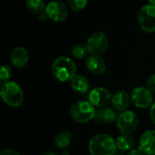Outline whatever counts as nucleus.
<instances>
[{
  "label": "nucleus",
  "mask_w": 155,
  "mask_h": 155,
  "mask_svg": "<svg viewBox=\"0 0 155 155\" xmlns=\"http://www.w3.org/2000/svg\"><path fill=\"white\" fill-rule=\"evenodd\" d=\"M52 73L59 82H71L76 75V66L71 58L59 56L53 62Z\"/></svg>",
  "instance_id": "obj_1"
},
{
  "label": "nucleus",
  "mask_w": 155,
  "mask_h": 155,
  "mask_svg": "<svg viewBox=\"0 0 155 155\" xmlns=\"http://www.w3.org/2000/svg\"><path fill=\"white\" fill-rule=\"evenodd\" d=\"M88 149L91 155H114L117 147L112 136L106 134H99L90 140Z\"/></svg>",
  "instance_id": "obj_2"
},
{
  "label": "nucleus",
  "mask_w": 155,
  "mask_h": 155,
  "mask_svg": "<svg viewBox=\"0 0 155 155\" xmlns=\"http://www.w3.org/2000/svg\"><path fill=\"white\" fill-rule=\"evenodd\" d=\"M0 94L4 103L11 107H18L24 102V92L15 82L9 81L3 84Z\"/></svg>",
  "instance_id": "obj_3"
},
{
  "label": "nucleus",
  "mask_w": 155,
  "mask_h": 155,
  "mask_svg": "<svg viewBox=\"0 0 155 155\" xmlns=\"http://www.w3.org/2000/svg\"><path fill=\"white\" fill-rule=\"evenodd\" d=\"M94 106L89 101H77L70 108V115L79 124H87L94 118Z\"/></svg>",
  "instance_id": "obj_4"
},
{
  "label": "nucleus",
  "mask_w": 155,
  "mask_h": 155,
  "mask_svg": "<svg viewBox=\"0 0 155 155\" xmlns=\"http://www.w3.org/2000/svg\"><path fill=\"white\" fill-rule=\"evenodd\" d=\"M117 127L122 134H131L136 131L139 125V118L137 114L130 110H125L118 114L116 121Z\"/></svg>",
  "instance_id": "obj_5"
},
{
  "label": "nucleus",
  "mask_w": 155,
  "mask_h": 155,
  "mask_svg": "<svg viewBox=\"0 0 155 155\" xmlns=\"http://www.w3.org/2000/svg\"><path fill=\"white\" fill-rule=\"evenodd\" d=\"M110 40L105 33H94L87 40L86 46L91 55H100L104 54L109 47Z\"/></svg>",
  "instance_id": "obj_6"
},
{
  "label": "nucleus",
  "mask_w": 155,
  "mask_h": 155,
  "mask_svg": "<svg viewBox=\"0 0 155 155\" xmlns=\"http://www.w3.org/2000/svg\"><path fill=\"white\" fill-rule=\"evenodd\" d=\"M138 23L144 32H155V5L149 4L141 8L138 14Z\"/></svg>",
  "instance_id": "obj_7"
},
{
  "label": "nucleus",
  "mask_w": 155,
  "mask_h": 155,
  "mask_svg": "<svg viewBox=\"0 0 155 155\" xmlns=\"http://www.w3.org/2000/svg\"><path fill=\"white\" fill-rule=\"evenodd\" d=\"M131 101L136 107L141 109L151 107L153 102V93L146 87H136L131 93Z\"/></svg>",
  "instance_id": "obj_8"
},
{
  "label": "nucleus",
  "mask_w": 155,
  "mask_h": 155,
  "mask_svg": "<svg viewBox=\"0 0 155 155\" xmlns=\"http://www.w3.org/2000/svg\"><path fill=\"white\" fill-rule=\"evenodd\" d=\"M48 18L54 22H63L68 16V9L63 2L51 1L45 9Z\"/></svg>",
  "instance_id": "obj_9"
},
{
  "label": "nucleus",
  "mask_w": 155,
  "mask_h": 155,
  "mask_svg": "<svg viewBox=\"0 0 155 155\" xmlns=\"http://www.w3.org/2000/svg\"><path fill=\"white\" fill-rule=\"evenodd\" d=\"M112 99V94L108 89L104 87H96L93 89L88 94L89 102L98 108L105 107Z\"/></svg>",
  "instance_id": "obj_10"
},
{
  "label": "nucleus",
  "mask_w": 155,
  "mask_h": 155,
  "mask_svg": "<svg viewBox=\"0 0 155 155\" xmlns=\"http://www.w3.org/2000/svg\"><path fill=\"white\" fill-rule=\"evenodd\" d=\"M139 148L147 155H155V130H148L143 134Z\"/></svg>",
  "instance_id": "obj_11"
},
{
  "label": "nucleus",
  "mask_w": 155,
  "mask_h": 155,
  "mask_svg": "<svg viewBox=\"0 0 155 155\" xmlns=\"http://www.w3.org/2000/svg\"><path fill=\"white\" fill-rule=\"evenodd\" d=\"M130 101H131V96L124 90L116 91L112 95V99H111V103L113 104L114 109L119 112L125 111L130 104Z\"/></svg>",
  "instance_id": "obj_12"
},
{
  "label": "nucleus",
  "mask_w": 155,
  "mask_h": 155,
  "mask_svg": "<svg viewBox=\"0 0 155 155\" xmlns=\"http://www.w3.org/2000/svg\"><path fill=\"white\" fill-rule=\"evenodd\" d=\"M118 114L115 109L110 107H102L96 110L94 120L100 124H113L117 121Z\"/></svg>",
  "instance_id": "obj_13"
},
{
  "label": "nucleus",
  "mask_w": 155,
  "mask_h": 155,
  "mask_svg": "<svg viewBox=\"0 0 155 155\" xmlns=\"http://www.w3.org/2000/svg\"><path fill=\"white\" fill-rule=\"evenodd\" d=\"M86 68L94 74H104L106 70V64L100 55H89L86 59Z\"/></svg>",
  "instance_id": "obj_14"
},
{
  "label": "nucleus",
  "mask_w": 155,
  "mask_h": 155,
  "mask_svg": "<svg viewBox=\"0 0 155 155\" xmlns=\"http://www.w3.org/2000/svg\"><path fill=\"white\" fill-rule=\"evenodd\" d=\"M10 60L15 67L23 68L27 64L29 61V55L24 47L17 46L12 50L10 54Z\"/></svg>",
  "instance_id": "obj_15"
},
{
  "label": "nucleus",
  "mask_w": 155,
  "mask_h": 155,
  "mask_svg": "<svg viewBox=\"0 0 155 155\" xmlns=\"http://www.w3.org/2000/svg\"><path fill=\"white\" fill-rule=\"evenodd\" d=\"M71 87L73 91L76 94H85L89 90V81L85 76L76 74L71 81Z\"/></svg>",
  "instance_id": "obj_16"
},
{
  "label": "nucleus",
  "mask_w": 155,
  "mask_h": 155,
  "mask_svg": "<svg viewBox=\"0 0 155 155\" xmlns=\"http://www.w3.org/2000/svg\"><path fill=\"white\" fill-rule=\"evenodd\" d=\"M116 143V147L118 150L122 152H130L131 150L134 149L135 145V140L131 134H122L119 135L115 141Z\"/></svg>",
  "instance_id": "obj_17"
},
{
  "label": "nucleus",
  "mask_w": 155,
  "mask_h": 155,
  "mask_svg": "<svg viewBox=\"0 0 155 155\" xmlns=\"http://www.w3.org/2000/svg\"><path fill=\"white\" fill-rule=\"evenodd\" d=\"M73 141V134L70 131H63L59 133L54 140V145L62 150H65Z\"/></svg>",
  "instance_id": "obj_18"
},
{
  "label": "nucleus",
  "mask_w": 155,
  "mask_h": 155,
  "mask_svg": "<svg viewBox=\"0 0 155 155\" xmlns=\"http://www.w3.org/2000/svg\"><path fill=\"white\" fill-rule=\"evenodd\" d=\"M25 6L28 11L36 15H40L45 9L44 0H26Z\"/></svg>",
  "instance_id": "obj_19"
},
{
  "label": "nucleus",
  "mask_w": 155,
  "mask_h": 155,
  "mask_svg": "<svg viewBox=\"0 0 155 155\" xmlns=\"http://www.w3.org/2000/svg\"><path fill=\"white\" fill-rule=\"evenodd\" d=\"M71 53L72 55L76 59H83L87 55V54H89L86 45H83V44H77L74 45Z\"/></svg>",
  "instance_id": "obj_20"
},
{
  "label": "nucleus",
  "mask_w": 155,
  "mask_h": 155,
  "mask_svg": "<svg viewBox=\"0 0 155 155\" xmlns=\"http://www.w3.org/2000/svg\"><path fill=\"white\" fill-rule=\"evenodd\" d=\"M69 8L74 11H81L84 9L88 4V0H68L67 1Z\"/></svg>",
  "instance_id": "obj_21"
},
{
  "label": "nucleus",
  "mask_w": 155,
  "mask_h": 155,
  "mask_svg": "<svg viewBox=\"0 0 155 155\" xmlns=\"http://www.w3.org/2000/svg\"><path fill=\"white\" fill-rule=\"evenodd\" d=\"M12 75L11 68L8 65H2L0 68V81L3 84L9 82V79Z\"/></svg>",
  "instance_id": "obj_22"
},
{
  "label": "nucleus",
  "mask_w": 155,
  "mask_h": 155,
  "mask_svg": "<svg viewBox=\"0 0 155 155\" xmlns=\"http://www.w3.org/2000/svg\"><path fill=\"white\" fill-rule=\"evenodd\" d=\"M147 88L152 92L155 93V74H152L147 80Z\"/></svg>",
  "instance_id": "obj_23"
},
{
  "label": "nucleus",
  "mask_w": 155,
  "mask_h": 155,
  "mask_svg": "<svg viewBox=\"0 0 155 155\" xmlns=\"http://www.w3.org/2000/svg\"><path fill=\"white\" fill-rule=\"evenodd\" d=\"M127 155H147L143 150H141L140 148H138V149H133V150H131L129 153H128V154Z\"/></svg>",
  "instance_id": "obj_24"
},
{
  "label": "nucleus",
  "mask_w": 155,
  "mask_h": 155,
  "mask_svg": "<svg viewBox=\"0 0 155 155\" xmlns=\"http://www.w3.org/2000/svg\"><path fill=\"white\" fill-rule=\"evenodd\" d=\"M0 155H20L17 152L14 151V150H11V149H6V150H4L1 152Z\"/></svg>",
  "instance_id": "obj_25"
},
{
  "label": "nucleus",
  "mask_w": 155,
  "mask_h": 155,
  "mask_svg": "<svg viewBox=\"0 0 155 155\" xmlns=\"http://www.w3.org/2000/svg\"><path fill=\"white\" fill-rule=\"evenodd\" d=\"M150 117L152 122L155 124V103L150 107Z\"/></svg>",
  "instance_id": "obj_26"
},
{
  "label": "nucleus",
  "mask_w": 155,
  "mask_h": 155,
  "mask_svg": "<svg viewBox=\"0 0 155 155\" xmlns=\"http://www.w3.org/2000/svg\"><path fill=\"white\" fill-rule=\"evenodd\" d=\"M114 155H124V152H122V151H120V150H116V152H115V153Z\"/></svg>",
  "instance_id": "obj_27"
},
{
  "label": "nucleus",
  "mask_w": 155,
  "mask_h": 155,
  "mask_svg": "<svg viewBox=\"0 0 155 155\" xmlns=\"http://www.w3.org/2000/svg\"><path fill=\"white\" fill-rule=\"evenodd\" d=\"M45 155H57L55 153H54V152H49V153H46Z\"/></svg>",
  "instance_id": "obj_28"
},
{
  "label": "nucleus",
  "mask_w": 155,
  "mask_h": 155,
  "mask_svg": "<svg viewBox=\"0 0 155 155\" xmlns=\"http://www.w3.org/2000/svg\"><path fill=\"white\" fill-rule=\"evenodd\" d=\"M149 1V3L151 4V5H155V0H148Z\"/></svg>",
  "instance_id": "obj_29"
},
{
  "label": "nucleus",
  "mask_w": 155,
  "mask_h": 155,
  "mask_svg": "<svg viewBox=\"0 0 155 155\" xmlns=\"http://www.w3.org/2000/svg\"><path fill=\"white\" fill-rule=\"evenodd\" d=\"M63 155H69V153L66 151V149H65V150H64V152H63Z\"/></svg>",
  "instance_id": "obj_30"
}]
</instances>
